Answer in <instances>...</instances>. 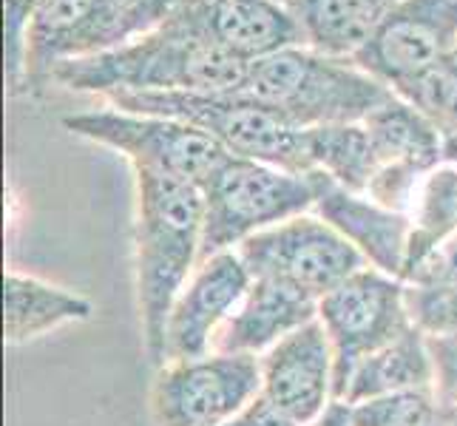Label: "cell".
Masks as SVG:
<instances>
[{
	"label": "cell",
	"instance_id": "6da1fadb",
	"mask_svg": "<svg viewBox=\"0 0 457 426\" xmlns=\"http://www.w3.org/2000/svg\"><path fill=\"white\" fill-rule=\"evenodd\" d=\"M137 191L134 279L145 353L162 358V330L173 298L202 262L204 196L196 182L156 168H131Z\"/></svg>",
	"mask_w": 457,
	"mask_h": 426
},
{
	"label": "cell",
	"instance_id": "7a4b0ae2",
	"mask_svg": "<svg viewBox=\"0 0 457 426\" xmlns=\"http://www.w3.org/2000/svg\"><path fill=\"white\" fill-rule=\"evenodd\" d=\"M247 69L250 63L204 38L173 9L162 26L129 46L62 63L54 83L103 97L120 91L230 94L245 83Z\"/></svg>",
	"mask_w": 457,
	"mask_h": 426
},
{
	"label": "cell",
	"instance_id": "3957f363",
	"mask_svg": "<svg viewBox=\"0 0 457 426\" xmlns=\"http://www.w3.org/2000/svg\"><path fill=\"white\" fill-rule=\"evenodd\" d=\"M233 94L259 103L295 129L364 122L395 97L353 57H333L310 46H293L250 63L245 83Z\"/></svg>",
	"mask_w": 457,
	"mask_h": 426
},
{
	"label": "cell",
	"instance_id": "277c9868",
	"mask_svg": "<svg viewBox=\"0 0 457 426\" xmlns=\"http://www.w3.org/2000/svg\"><path fill=\"white\" fill-rule=\"evenodd\" d=\"M114 108L182 120L213 137L233 156L256 160L290 173H312L307 129H295L242 94H165L120 91L105 97Z\"/></svg>",
	"mask_w": 457,
	"mask_h": 426
},
{
	"label": "cell",
	"instance_id": "5b68a950",
	"mask_svg": "<svg viewBox=\"0 0 457 426\" xmlns=\"http://www.w3.org/2000/svg\"><path fill=\"white\" fill-rule=\"evenodd\" d=\"M202 259H208L236 250L267 228L310 213L315 185L310 173H290L230 154L202 185Z\"/></svg>",
	"mask_w": 457,
	"mask_h": 426
},
{
	"label": "cell",
	"instance_id": "8992f818",
	"mask_svg": "<svg viewBox=\"0 0 457 426\" xmlns=\"http://www.w3.org/2000/svg\"><path fill=\"white\" fill-rule=\"evenodd\" d=\"M62 125L74 137L122 154L131 168L168 171L199 188L230 156L213 137L182 120L122 112L114 105L69 114Z\"/></svg>",
	"mask_w": 457,
	"mask_h": 426
},
{
	"label": "cell",
	"instance_id": "52a82bcc",
	"mask_svg": "<svg viewBox=\"0 0 457 426\" xmlns=\"http://www.w3.org/2000/svg\"><path fill=\"white\" fill-rule=\"evenodd\" d=\"M262 398V361L242 353H208L156 367L151 415L156 426H219Z\"/></svg>",
	"mask_w": 457,
	"mask_h": 426
},
{
	"label": "cell",
	"instance_id": "ba28073f",
	"mask_svg": "<svg viewBox=\"0 0 457 426\" xmlns=\"http://www.w3.org/2000/svg\"><path fill=\"white\" fill-rule=\"evenodd\" d=\"M319 322L336 355V398L341 401L355 367L412 327L406 281L364 267L319 302Z\"/></svg>",
	"mask_w": 457,
	"mask_h": 426
},
{
	"label": "cell",
	"instance_id": "9c48e42d",
	"mask_svg": "<svg viewBox=\"0 0 457 426\" xmlns=\"http://www.w3.org/2000/svg\"><path fill=\"white\" fill-rule=\"evenodd\" d=\"M236 250L253 279L287 281L319 302L350 276L370 267L338 230L312 211L250 236Z\"/></svg>",
	"mask_w": 457,
	"mask_h": 426
},
{
	"label": "cell",
	"instance_id": "30bf717a",
	"mask_svg": "<svg viewBox=\"0 0 457 426\" xmlns=\"http://www.w3.org/2000/svg\"><path fill=\"white\" fill-rule=\"evenodd\" d=\"M454 49L457 0H398L353 60L398 94Z\"/></svg>",
	"mask_w": 457,
	"mask_h": 426
},
{
	"label": "cell",
	"instance_id": "8fae6325",
	"mask_svg": "<svg viewBox=\"0 0 457 426\" xmlns=\"http://www.w3.org/2000/svg\"><path fill=\"white\" fill-rule=\"evenodd\" d=\"M250 284L253 276L239 250L202 259L168 310L160 367L168 361H187L213 353L216 336L242 305Z\"/></svg>",
	"mask_w": 457,
	"mask_h": 426
},
{
	"label": "cell",
	"instance_id": "7c38bea8",
	"mask_svg": "<svg viewBox=\"0 0 457 426\" xmlns=\"http://www.w3.org/2000/svg\"><path fill=\"white\" fill-rule=\"evenodd\" d=\"M262 398L295 426H307L336 398V355L315 319L262 358Z\"/></svg>",
	"mask_w": 457,
	"mask_h": 426
},
{
	"label": "cell",
	"instance_id": "4fadbf2b",
	"mask_svg": "<svg viewBox=\"0 0 457 426\" xmlns=\"http://www.w3.org/2000/svg\"><path fill=\"white\" fill-rule=\"evenodd\" d=\"M177 14L245 63L307 46L295 12L278 0H182Z\"/></svg>",
	"mask_w": 457,
	"mask_h": 426
},
{
	"label": "cell",
	"instance_id": "5bb4252c",
	"mask_svg": "<svg viewBox=\"0 0 457 426\" xmlns=\"http://www.w3.org/2000/svg\"><path fill=\"white\" fill-rule=\"evenodd\" d=\"M310 177L315 185L312 213L324 219L333 230H338L370 267L401 279L409 245V225H412L409 216L384 208L367 194L346 191L319 171H312Z\"/></svg>",
	"mask_w": 457,
	"mask_h": 426
},
{
	"label": "cell",
	"instance_id": "9a60e30c",
	"mask_svg": "<svg viewBox=\"0 0 457 426\" xmlns=\"http://www.w3.org/2000/svg\"><path fill=\"white\" fill-rule=\"evenodd\" d=\"M315 319H319V298L287 281L259 276L222 327V333L216 336L213 350L262 358L281 338L293 336L295 330Z\"/></svg>",
	"mask_w": 457,
	"mask_h": 426
},
{
	"label": "cell",
	"instance_id": "2e32d148",
	"mask_svg": "<svg viewBox=\"0 0 457 426\" xmlns=\"http://www.w3.org/2000/svg\"><path fill=\"white\" fill-rule=\"evenodd\" d=\"M94 305L86 296L37 276L9 271L4 281V338L21 347L54 333L60 327L88 322Z\"/></svg>",
	"mask_w": 457,
	"mask_h": 426
},
{
	"label": "cell",
	"instance_id": "e0dca14e",
	"mask_svg": "<svg viewBox=\"0 0 457 426\" xmlns=\"http://www.w3.org/2000/svg\"><path fill=\"white\" fill-rule=\"evenodd\" d=\"M94 0H40L23 38V94L40 97L54 71L74 57L77 40L91 21Z\"/></svg>",
	"mask_w": 457,
	"mask_h": 426
},
{
	"label": "cell",
	"instance_id": "ac0fdd59",
	"mask_svg": "<svg viewBox=\"0 0 457 426\" xmlns=\"http://www.w3.org/2000/svg\"><path fill=\"white\" fill-rule=\"evenodd\" d=\"M378 165H409L432 173L446 163V139L398 94L364 120Z\"/></svg>",
	"mask_w": 457,
	"mask_h": 426
},
{
	"label": "cell",
	"instance_id": "d6986e66",
	"mask_svg": "<svg viewBox=\"0 0 457 426\" xmlns=\"http://www.w3.org/2000/svg\"><path fill=\"white\" fill-rule=\"evenodd\" d=\"M432 384H435V367L429 353V336L412 324L403 336H398L395 341H389L378 353L361 361L350 378V384H346L341 401L358 404V401L392 396V392L432 389Z\"/></svg>",
	"mask_w": 457,
	"mask_h": 426
},
{
	"label": "cell",
	"instance_id": "ffe728a7",
	"mask_svg": "<svg viewBox=\"0 0 457 426\" xmlns=\"http://www.w3.org/2000/svg\"><path fill=\"white\" fill-rule=\"evenodd\" d=\"M398 0H298L293 6L304 43L333 57H353Z\"/></svg>",
	"mask_w": 457,
	"mask_h": 426
},
{
	"label": "cell",
	"instance_id": "44dd1931",
	"mask_svg": "<svg viewBox=\"0 0 457 426\" xmlns=\"http://www.w3.org/2000/svg\"><path fill=\"white\" fill-rule=\"evenodd\" d=\"M409 222L412 225H409L406 262L401 273L403 281L457 236V163L437 165L423 180Z\"/></svg>",
	"mask_w": 457,
	"mask_h": 426
},
{
	"label": "cell",
	"instance_id": "7402d4cb",
	"mask_svg": "<svg viewBox=\"0 0 457 426\" xmlns=\"http://www.w3.org/2000/svg\"><path fill=\"white\" fill-rule=\"evenodd\" d=\"M310 168L324 173L353 194H367L378 168L364 122H338L307 129Z\"/></svg>",
	"mask_w": 457,
	"mask_h": 426
},
{
	"label": "cell",
	"instance_id": "603a6c76",
	"mask_svg": "<svg viewBox=\"0 0 457 426\" xmlns=\"http://www.w3.org/2000/svg\"><path fill=\"white\" fill-rule=\"evenodd\" d=\"M182 0H94L91 21L83 29L71 60L120 49L162 26Z\"/></svg>",
	"mask_w": 457,
	"mask_h": 426
},
{
	"label": "cell",
	"instance_id": "cb8c5ba5",
	"mask_svg": "<svg viewBox=\"0 0 457 426\" xmlns=\"http://www.w3.org/2000/svg\"><path fill=\"white\" fill-rule=\"evenodd\" d=\"M398 97L415 105L444 134L446 146H452L457 139V49L435 69L420 74L415 83L401 88Z\"/></svg>",
	"mask_w": 457,
	"mask_h": 426
},
{
	"label": "cell",
	"instance_id": "d4e9b609",
	"mask_svg": "<svg viewBox=\"0 0 457 426\" xmlns=\"http://www.w3.org/2000/svg\"><path fill=\"white\" fill-rule=\"evenodd\" d=\"M350 409L353 426H437L446 406H440L435 389H409L358 401Z\"/></svg>",
	"mask_w": 457,
	"mask_h": 426
},
{
	"label": "cell",
	"instance_id": "484cf974",
	"mask_svg": "<svg viewBox=\"0 0 457 426\" xmlns=\"http://www.w3.org/2000/svg\"><path fill=\"white\" fill-rule=\"evenodd\" d=\"M406 305L427 336H457V284H406Z\"/></svg>",
	"mask_w": 457,
	"mask_h": 426
},
{
	"label": "cell",
	"instance_id": "4316f807",
	"mask_svg": "<svg viewBox=\"0 0 457 426\" xmlns=\"http://www.w3.org/2000/svg\"><path fill=\"white\" fill-rule=\"evenodd\" d=\"M40 0H4V54H6V88L12 97L23 94V38L31 12Z\"/></svg>",
	"mask_w": 457,
	"mask_h": 426
},
{
	"label": "cell",
	"instance_id": "83f0119b",
	"mask_svg": "<svg viewBox=\"0 0 457 426\" xmlns=\"http://www.w3.org/2000/svg\"><path fill=\"white\" fill-rule=\"evenodd\" d=\"M429 353L435 367V396L440 406L457 409V336H429Z\"/></svg>",
	"mask_w": 457,
	"mask_h": 426
},
{
	"label": "cell",
	"instance_id": "f1b7e54d",
	"mask_svg": "<svg viewBox=\"0 0 457 426\" xmlns=\"http://www.w3.org/2000/svg\"><path fill=\"white\" fill-rule=\"evenodd\" d=\"M406 284H457V236L423 262Z\"/></svg>",
	"mask_w": 457,
	"mask_h": 426
},
{
	"label": "cell",
	"instance_id": "f546056e",
	"mask_svg": "<svg viewBox=\"0 0 457 426\" xmlns=\"http://www.w3.org/2000/svg\"><path fill=\"white\" fill-rule=\"evenodd\" d=\"M219 426H295V423L287 421L285 415L278 413V409H273L264 398H256L245 409V413H239L236 418L219 423Z\"/></svg>",
	"mask_w": 457,
	"mask_h": 426
},
{
	"label": "cell",
	"instance_id": "4dcf8cb0",
	"mask_svg": "<svg viewBox=\"0 0 457 426\" xmlns=\"http://www.w3.org/2000/svg\"><path fill=\"white\" fill-rule=\"evenodd\" d=\"M307 426H353V409L346 401H333L324 413Z\"/></svg>",
	"mask_w": 457,
	"mask_h": 426
},
{
	"label": "cell",
	"instance_id": "1f68e13d",
	"mask_svg": "<svg viewBox=\"0 0 457 426\" xmlns=\"http://www.w3.org/2000/svg\"><path fill=\"white\" fill-rule=\"evenodd\" d=\"M437 426H457V409H444V415H440Z\"/></svg>",
	"mask_w": 457,
	"mask_h": 426
},
{
	"label": "cell",
	"instance_id": "d6a6232c",
	"mask_svg": "<svg viewBox=\"0 0 457 426\" xmlns=\"http://www.w3.org/2000/svg\"><path fill=\"white\" fill-rule=\"evenodd\" d=\"M446 163H457V139L446 146Z\"/></svg>",
	"mask_w": 457,
	"mask_h": 426
},
{
	"label": "cell",
	"instance_id": "836d02e7",
	"mask_svg": "<svg viewBox=\"0 0 457 426\" xmlns=\"http://www.w3.org/2000/svg\"><path fill=\"white\" fill-rule=\"evenodd\" d=\"M278 4H285V6H290V9H293V6L298 4V0H278Z\"/></svg>",
	"mask_w": 457,
	"mask_h": 426
}]
</instances>
